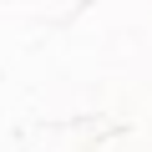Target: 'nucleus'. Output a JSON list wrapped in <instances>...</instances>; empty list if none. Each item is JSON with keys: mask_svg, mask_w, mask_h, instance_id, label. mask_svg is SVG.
<instances>
[]
</instances>
